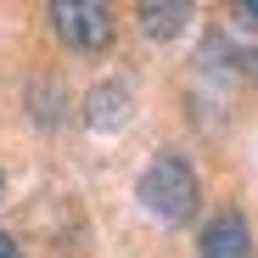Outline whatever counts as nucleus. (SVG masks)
I'll list each match as a JSON object with an SVG mask.
<instances>
[{
  "label": "nucleus",
  "instance_id": "f257e3e1",
  "mask_svg": "<svg viewBox=\"0 0 258 258\" xmlns=\"http://www.w3.org/2000/svg\"><path fill=\"white\" fill-rule=\"evenodd\" d=\"M135 197H141V208L152 213V219H163V225H191L197 208H202L197 168H191L180 152H157V157L146 163V174H141Z\"/></svg>",
  "mask_w": 258,
  "mask_h": 258
},
{
  "label": "nucleus",
  "instance_id": "f03ea898",
  "mask_svg": "<svg viewBox=\"0 0 258 258\" xmlns=\"http://www.w3.org/2000/svg\"><path fill=\"white\" fill-rule=\"evenodd\" d=\"M51 28L68 51H107L118 34V12L107 0H51Z\"/></svg>",
  "mask_w": 258,
  "mask_h": 258
},
{
  "label": "nucleus",
  "instance_id": "7ed1b4c3",
  "mask_svg": "<svg viewBox=\"0 0 258 258\" xmlns=\"http://www.w3.org/2000/svg\"><path fill=\"white\" fill-rule=\"evenodd\" d=\"M79 112H84L90 129L112 135V129H123L129 118H135V84H129V79H101V84L84 90V107Z\"/></svg>",
  "mask_w": 258,
  "mask_h": 258
},
{
  "label": "nucleus",
  "instance_id": "20e7f679",
  "mask_svg": "<svg viewBox=\"0 0 258 258\" xmlns=\"http://www.w3.org/2000/svg\"><path fill=\"white\" fill-rule=\"evenodd\" d=\"M197 258H252V230L236 208H219L197 236Z\"/></svg>",
  "mask_w": 258,
  "mask_h": 258
},
{
  "label": "nucleus",
  "instance_id": "39448f33",
  "mask_svg": "<svg viewBox=\"0 0 258 258\" xmlns=\"http://www.w3.org/2000/svg\"><path fill=\"white\" fill-rule=\"evenodd\" d=\"M135 23H141L146 39H180L185 23H191V6H185V0H141Z\"/></svg>",
  "mask_w": 258,
  "mask_h": 258
},
{
  "label": "nucleus",
  "instance_id": "423d86ee",
  "mask_svg": "<svg viewBox=\"0 0 258 258\" xmlns=\"http://www.w3.org/2000/svg\"><path fill=\"white\" fill-rule=\"evenodd\" d=\"M62 101H68V96H62L56 79H34V84H28V112H34V123H45V129L62 123Z\"/></svg>",
  "mask_w": 258,
  "mask_h": 258
},
{
  "label": "nucleus",
  "instance_id": "0eeeda50",
  "mask_svg": "<svg viewBox=\"0 0 258 258\" xmlns=\"http://www.w3.org/2000/svg\"><path fill=\"white\" fill-rule=\"evenodd\" d=\"M230 17H236L241 28H258V0H236V6H230Z\"/></svg>",
  "mask_w": 258,
  "mask_h": 258
},
{
  "label": "nucleus",
  "instance_id": "6e6552de",
  "mask_svg": "<svg viewBox=\"0 0 258 258\" xmlns=\"http://www.w3.org/2000/svg\"><path fill=\"white\" fill-rule=\"evenodd\" d=\"M0 258H23V247H17V236H12V230H0Z\"/></svg>",
  "mask_w": 258,
  "mask_h": 258
},
{
  "label": "nucleus",
  "instance_id": "1a4fd4ad",
  "mask_svg": "<svg viewBox=\"0 0 258 258\" xmlns=\"http://www.w3.org/2000/svg\"><path fill=\"white\" fill-rule=\"evenodd\" d=\"M0 197H6V174H0Z\"/></svg>",
  "mask_w": 258,
  "mask_h": 258
}]
</instances>
